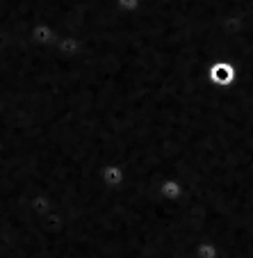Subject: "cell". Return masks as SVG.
<instances>
[{"mask_svg":"<svg viewBox=\"0 0 253 258\" xmlns=\"http://www.w3.org/2000/svg\"><path fill=\"white\" fill-rule=\"evenodd\" d=\"M210 87L214 89H228L237 83V67L230 59H214L205 71Z\"/></svg>","mask_w":253,"mask_h":258,"instance_id":"6da1fadb","label":"cell"},{"mask_svg":"<svg viewBox=\"0 0 253 258\" xmlns=\"http://www.w3.org/2000/svg\"><path fill=\"white\" fill-rule=\"evenodd\" d=\"M126 178H128L126 167L119 165V162H107L98 171V180H101V185H105L107 190H121L126 185Z\"/></svg>","mask_w":253,"mask_h":258,"instance_id":"7a4b0ae2","label":"cell"},{"mask_svg":"<svg viewBox=\"0 0 253 258\" xmlns=\"http://www.w3.org/2000/svg\"><path fill=\"white\" fill-rule=\"evenodd\" d=\"M157 197H160L164 204H178L183 197H185V185L180 183V178L176 176H166L157 183Z\"/></svg>","mask_w":253,"mask_h":258,"instance_id":"3957f363","label":"cell"},{"mask_svg":"<svg viewBox=\"0 0 253 258\" xmlns=\"http://www.w3.org/2000/svg\"><path fill=\"white\" fill-rule=\"evenodd\" d=\"M194 256L196 258H219V247L210 238H203L194 244Z\"/></svg>","mask_w":253,"mask_h":258,"instance_id":"277c9868","label":"cell"},{"mask_svg":"<svg viewBox=\"0 0 253 258\" xmlns=\"http://www.w3.org/2000/svg\"><path fill=\"white\" fill-rule=\"evenodd\" d=\"M114 7H117L121 14H135L141 7V0H114Z\"/></svg>","mask_w":253,"mask_h":258,"instance_id":"5b68a950","label":"cell"}]
</instances>
